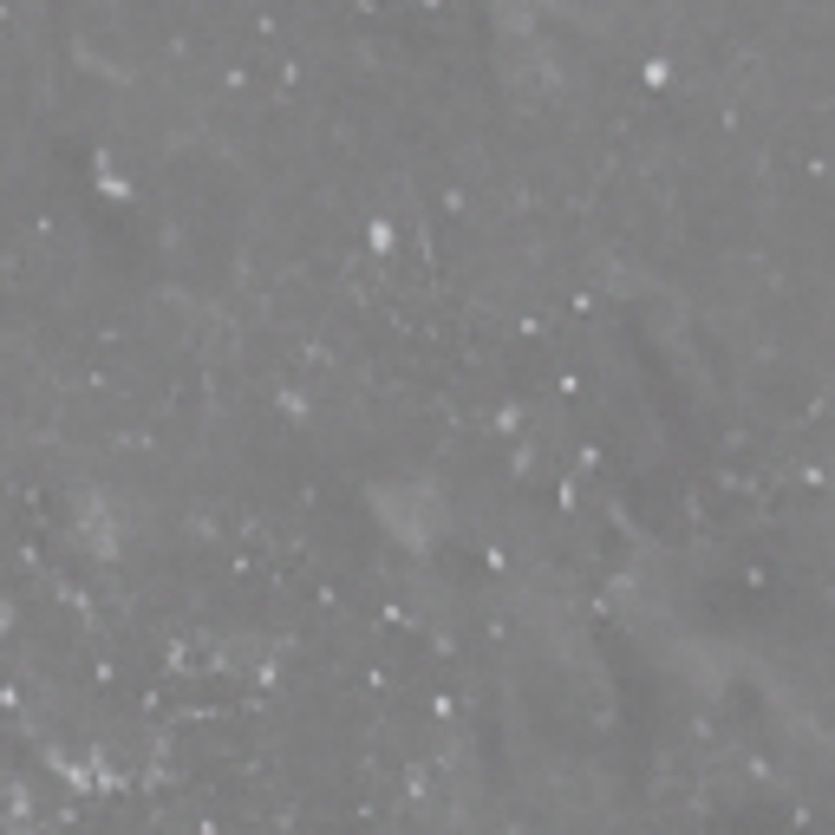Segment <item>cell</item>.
I'll return each instance as SVG.
<instances>
[{
	"instance_id": "6da1fadb",
	"label": "cell",
	"mask_w": 835,
	"mask_h": 835,
	"mask_svg": "<svg viewBox=\"0 0 835 835\" xmlns=\"http://www.w3.org/2000/svg\"><path fill=\"white\" fill-rule=\"evenodd\" d=\"M0 627H7V601H0Z\"/></svg>"
}]
</instances>
